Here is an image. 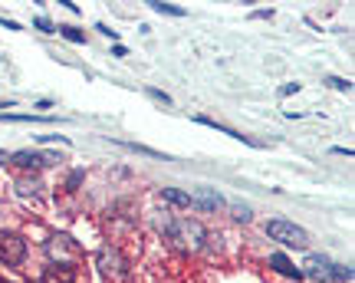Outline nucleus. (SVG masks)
Masks as SVG:
<instances>
[{
	"mask_svg": "<svg viewBox=\"0 0 355 283\" xmlns=\"http://www.w3.org/2000/svg\"><path fill=\"white\" fill-rule=\"evenodd\" d=\"M162 198H165L168 205H175V207H191V194H188V191H178V188H165V191H162Z\"/></svg>",
	"mask_w": 355,
	"mask_h": 283,
	"instance_id": "nucleus-11",
	"label": "nucleus"
},
{
	"mask_svg": "<svg viewBox=\"0 0 355 283\" xmlns=\"http://www.w3.org/2000/svg\"><path fill=\"white\" fill-rule=\"evenodd\" d=\"M234 218H237V221H243V224H247V221L254 218V214H250V207H234Z\"/></svg>",
	"mask_w": 355,
	"mask_h": 283,
	"instance_id": "nucleus-15",
	"label": "nucleus"
},
{
	"mask_svg": "<svg viewBox=\"0 0 355 283\" xmlns=\"http://www.w3.org/2000/svg\"><path fill=\"white\" fill-rule=\"evenodd\" d=\"M270 267L277 273H283V277H290V280H303V271H300L286 254H270Z\"/></svg>",
	"mask_w": 355,
	"mask_h": 283,
	"instance_id": "nucleus-9",
	"label": "nucleus"
},
{
	"mask_svg": "<svg viewBox=\"0 0 355 283\" xmlns=\"http://www.w3.org/2000/svg\"><path fill=\"white\" fill-rule=\"evenodd\" d=\"M191 205L201 207V211H217V207H224V198L214 188H198V191L191 194Z\"/></svg>",
	"mask_w": 355,
	"mask_h": 283,
	"instance_id": "nucleus-7",
	"label": "nucleus"
},
{
	"mask_svg": "<svg viewBox=\"0 0 355 283\" xmlns=\"http://www.w3.org/2000/svg\"><path fill=\"white\" fill-rule=\"evenodd\" d=\"M37 283H76V271H73L69 264H50V267L37 277Z\"/></svg>",
	"mask_w": 355,
	"mask_h": 283,
	"instance_id": "nucleus-6",
	"label": "nucleus"
},
{
	"mask_svg": "<svg viewBox=\"0 0 355 283\" xmlns=\"http://www.w3.org/2000/svg\"><path fill=\"white\" fill-rule=\"evenodd\" d=\"M79 181H83V171H73V175H69V181H66V188H69V191H76Z\"/></svg>",
	"mask_w": 355,
	"mask_h": 283,
	"instance_id": "nucleus-16",
	"label": "nucleus"
},
{
	"mask_svg": "<svg viewBox=\"0 0 355 283\" xmlns=\"http://www.w3.org/2000/svg\"><path fill=\"white\" fill-rule=\"evenodd\" d=\"M99 267L105 273H119V277H122V273H125V260L119 257V250H112V247H102V250H99Z\"/></svg>",
	"mask_w": 355,
	"mask_h": 283,
	"instance_id": "nucleus-8",
	"label": "nucleus"
},
{
	"mask_svg": "<svg viewBox=\"0 0 355 283\" xmlns=\"http://www.w3.org/2000/svg\"><path fill=\"white\" fill-rule=\"evenodd\" d=\"M10 162L17 168H43L46 162H53V158H50V155H40V152H17Z\"/></svg>",
	"mask_w": 355,
	"mask_h": 283,
	"instance_id": "nucleus-10",
	"label": "nucleus"
},
{
	"mask_svg": "<svg viewBox=\"0 0 355 283\" xmlns=\"http://www.w3.org/2000/svg\"><path fill=\"white\" fill-rule=\"evenodd\" d=\"M60 33H63L66 40H73V43H86V33H79L76 26H60Z\"/></svg>",
	"mask_w": 355,
	"mask_h": 283,
	"instance_id": "nucleus-13",
	"label": "nucleus"
},
{
	"mask_svg": "<svg viewBox=\"0 0 355 283\" xmlns=\"http://www.w3.org/2000/svg\"><path fill=\"white\" fill-rule=\"evenodd\" d=\"M326 83H329V86H336V89H352V83H349V79H339V76H332V79H326Z\"/></svg>",
	"mask_w": 355,
	"mask_h": 283,
	"instance_id": "nucleus-14",
	"label": "nucleus"
},
{
	"mask_svg": "<svg viewBox=\"0 0 355 283\" xmlns=\"http://www.w3.org/2000/svg\"><path fill=\"white\" fill-rule=\"evenodd\" d=\"M46 250H50V257L60 260V264H63V260H79V254H83V250H79V244L73 241V237H69V234L53 237L50 244H46Z\"/></svg>",
	"mask_w": 355,
	"mask_h": 283,
	"instance_id": "nucleus-4",
	"label": "nucleus"
},
{
	"mask_svg": "<svg viewBox=\"0 0 355 283\" xmlns=\"http://www.w3.org/2000/svg\"><path fill=\"white\" fill-rule=\"evenodd\" d=\"M168 231H171V237H175V241H181V244L191 247V250H201L204 237H207L198 221H178V224H171Z\"/></svg>",
	"mask_w": 355,
	"mask_h": 283,
	"instance_id": "nucleus-3",
	"label": "nucleus"
},
{
	"mask_svg": "<svg viewBox=\"0 0 355 283\" xmlns=\"http://www.w3.org/2000/svg\"><path fill=\"white\" fill-rule=\"evenodd\" d=\"M152 7L158 13H171V17H184V10L181 7H171V3H162V0H152Z\"/></svg>",
	"mask_w": 355,
	"mask_h": 283,
	"instance_id": "nucleus-12",
	"label": "nucleus"
},
{
	"mask_svg": "<svg viewBox=\"0 0 355 283\" xmlns=\"http://www.w3.org/2000/svg\"><path fill=\"white\" fill-rule=\"evenodd\" d=\"M303 267H306L303 277H313V280H336V277H332V267H336V264L326 257H319V254H309Z\"/></svg>",
	"mask_w": 355,
	"mask_h": 283,
	"instance_id": "nucleus-5",
	"label": "nucleus"
},
{
	"mask_svg": "<svg viewBox=\"0 0 355 283\" xmlns=\"http://www.w3.org/2000/svg\"><path fill=\"white\" fill-rule=\"evenodd\" d=\"M37 26H40V30H46V33H53V24H50V20H46V17H40V20H37Z\"/></svg>",
	"mask_w": 355,
	"mask_h": 283,
	"instance_id": "nucleus-17",
	"label": "nucleus"
},
{
	"mask_svg": "<svg viewBox=\"0 0 355 283\" xmlns=\"http://www.w3.org/2000/svg\"><path fill=\"white\" fill-rule=\"evenodd\" d=\"M0 283H3V280H0Z\"/></svg>",
	"mask_w": 355,
	"mask_h": 283,
	"instance_id": "nucleus-18",
	"label": "nucleus"
},
{
	"mask_svg": "<svg viewBox=\"0 0 355 283\" xmlns=\"http://www.w3.org/2000/svg\"><path fill=\"white\" fill-rule=\"evenodd\" d=\"M266 237L279 241V244H286V247H309V231H303L293 221H270L266 224Z\"/></svg>",
	"mask_w": 355,
	"mask_h": 283,
	"instance_id": "nucleus-1",
	"label": "nucleus"
},
{
	"mask_svg": "<svg viewBox=\"0 0 355 283\" xmlns=\"http://www.w3.org/2000/svg\"><path fill=\"white\" fill-rule=\"evenodd\" d=\"M26 260V241L17 231H0V264L20 267Z\"/></svg>",
	"mask_w": 355,
	"mask_h": 283,
	"instance_id": "nucleus-2",
	"label": "nucleus"
}]
</instances>
